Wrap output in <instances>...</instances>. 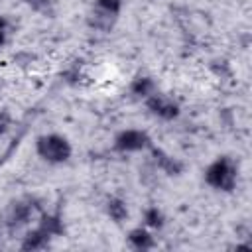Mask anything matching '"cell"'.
<instances>
[{
  "instance_id": "obj_8",
  "label": "cell",
  "mask_w": 252,
  "mask_h": 252,
  "mask_svg": "<svg viewBox=\"0 0 252 252\" xmlns=\"http://www.w3.org/2000/svg\"><path fill=\"white\" fill-rule=\"evenodd\" d=\"M148 89H150V81H146V79H142V81H138V83L134 85V91H136V93H142V94H144Z\"/></svg>"
},
{
  "instance_id": "obj_6",
  "label": "cell",
  "mask_w": 252,
  "mask_h": 252,
  "mask_svg": "<svg viewBox=\"0 0 252 252\" xmlns=\"http://www.w3.org/2000/svg\"><path fill=\"white\" fill-rule=\"evenodd\" d=\"M100 6L106 10V12H116L118 10V0H100Z\"/></svg>"
},
{
  "instance_id": "obj_7",
  "label": "cell",
  "mask_w": 252,
  "mask_h": 252,
  "mask_svg": "<svg viewBox=\"0 0 252 252\" xmlns=\"http://www.w3.org/2000/svg\"><path fill=\"white\" fill-rule=\"evenodd\" d=\"M110 213L116 217V219H120L122 215H124V207H122V203H118V201H114L112 205H110Z\"/></svg>"
},
{
  "instance_id": "obj_1",
  "label": "cell",
  "mask_w": 252,
  "mask_h": 252,
  "mask_svg": "<svg viewBox=\"0 0 252 252\" xmlns=\"http://www.w3.org/2000/svg\"><path fill=\"white\" fill-rule=\"evenodd\" d=\"M37 150L43 158L51 159V161H61L69 156V146L63 138H57V136H47V138H41L39 144H37Z\"/></svg>"
},
{
  "instance_id": "obj_5",
  "label": "cell",
  "mask_w": 252,
  "mask_h": 252,
  "mask_svg": "<svg viewBox=\"0 0 252 252\" xmlns=\"http://www.w3.org/2000/svg\"><path fill=\"white\" fill-rule=\"evenodd\" d=\"M132 240H134L138 246H150V238H148V234H146V232H142V230L132 232Z\"/></svg>"
},
{
  "instance_id": "obj_2",
  "label": "cell",
  "mask_w": 252,
  "mask_h": 252,
  "mask_svg": "<svg viewBox=\"0 0 252 252\" xmlns=\"http://www.w3.org/2000/svg\"><path fill=\"white\" fill-rule=\"evenodd\" d=\"M207 179L211 185L215 187H220V189H230L232 187V181H234V173L228 165L226 159H220L217 163H213L207 171Z\"/></svg>"
},
{
  "instance_id": "obj_4",
  "label": "cell",
  "mask_w": 252,
  "mask_h": 252,
  "mask_svg": "<svg viewBox=\"0 0 252 252\" xmlns=\"http://www.w3.org/2000/svg\"><path fill=\"white\" fill-rule=\"evenodd\" d=\"M152 106L156 108V112L158 114H161V116H175V106L173 104H167V102H163V100H154L152 102Z\"/></svg>"
},
{
  "instance_id": "obj_9",
  "label": "cell",
  "mask_w": 252,
  "mask_h": 252,
  "mask_svg": "<svg viewBox=\"0 0 252 252\" xmlns=\"http://www.w3.org/2000/svg\"><path fill=\"white\" fill-rule=\"evenodd\" d=\"M148 219H150V220H148L150 224H159V215H158L156 211H152V213L148 215Z\"/></svg>"
},
{
  "instance_id": "obj_3",
  "label": "cell",
  "mask_w": 252,
  "mask_h": 252,
  "mask_svg": "<svg viewBox=\"0 0 252 252\" xmlns=\"http://www.w3.org/2000/svg\"><path fill=\"white\" fill-rule=\"evenodd\" d=\"M146 144V136L140 132H124L118 138V148L120 150H138Z\"/></svg>"
},
{
  "instance_id": "obj_10",
  "label": "cell",
  "mask_w": 252,
  "mask_h": 252,
  "mask_svg": "<svg viewBox=\"0 0 252 252\" xmlns=\"http://www.w3.org/2000/svg\"><path fill=\"white\" fill-rule=\"evenodd\" d=\"M2 39H4V22L0 20V43H2Z\"/></svg>"
}]
</instances>
